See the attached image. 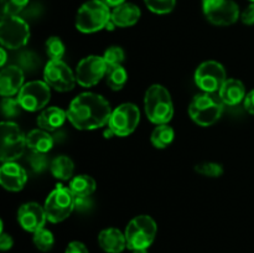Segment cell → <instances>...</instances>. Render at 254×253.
I'll list each match as a JSON object with an SVG mask.
<instances>
[{"instance_id": "cell-45", "label": "cell", "mask_w": 254, "mask_h": 253, "mask_svg": "<svg viewBox=\"0 0 254 253\" xmlns=\"http://www.w3.org/2000/svg\"><path fill=\"white\" fill-rule=\"evenodd\" d=\"M250 1H251V2H254V0H250Z\"/></svg>"}, {"instance_id": "cell-9", "label": "cell", "mask_w": 254, "mask_h": 253, "mask_svg": "<svg viewBox=\"0 0 254 253\" xmlns=\"http://www.w3.org/2000/svg\"><path fill=\"white\" fill-rule=\"evenodd\" d=\"M203 15L216 26H230L241 17L235 0H202Z\"/></svg>"}, {"instance_id": "cell-15", "label": "cell", "mask_w": 254, "mask_h": 253, "mask_svg": "<svg viewBox=\"0 0 254 253\" xmlns=\"http://www.w3.org/2000/svg\"><path fill=\"white\" fill-rule=\"evenodd\" d=\"M17 221L25 231L35 233L44 228L47 221L46 211L44 206L37 202L24 203L17 211Z\"/></svg>"}, {"instance_id": "cell-38", "label": "cell", "mask_w": 254, "mask_h": 253, "mask_svg": "<svg viewBox=\"0 0 254 253\" xmlns=\"http://www.w3.org/2000/svg\"><path fill=\"white\" fill-rule=\"evenodd\" d=\"M12 245H14V241H12L11 236L1 232V235H0V250L7 251L12 247Z\"/></svg>"}, {"instance_id": "cell-40", "label": "cell", "mask_w": 254, "mask_h": 253, "mask_svg": "<svg viewBox=\"0 0 254 253\" xmlns=\"http://www.w3.org/2000/svg\"><path fill=\"white\" fill-rule=\"evenodd\" d=\"M89 207H91L89 197H76V210L83 211L88 210Z\"/></svg>"}, {"instance_id": "cell-19", "label": "cell", "mask_w": 254, "mask_h": 253, "mask_svg": "<svg viewBox=\"0 0 254 253\" xmlns=\"http://www.w3.org/2000/svg\"><path fill=\"white\" fill-rule=\"evenodd\" d=\"M141 11L133 2H123L119 6L113 7L111 20L119 27H129L135 25L140 19Z\"/></svg>"}, {"instance_id": "cell-35", "label": "cell", "mask_w": 254, "mask_h": 253, "mask_svg": "<svg viewBox=\"0 0 254 253\" xmlns=\"http://www.w3.org/2000/svg\"><path fill=\"white\" fill-rule=\"evenodd\" d=\"M20 103L17 98H12V97H4L1 103L2 113L5 117H15L20 111Z\"/></svg>"}, {"instance_id": "cell-34", "label": "cell", "mask_w": 254, "mask_h": 253, "mask_svg": "<svg viewBox=\"0 0 254 253\" xmlns=\"http://www.w3.org/2000/svg\"><path fill=\"white\" fill-rule=\"evenodd\" d=\"M29 161L30 166L31 169L34 170V173L39 174L42 173L47 169L49 166V158H47V154H41V153H32L31 151V155H29Z\"/></svg>"}, {"instance_id": "cell-20", "label": "cell", "mask_w": 254, "mask_h": 253, "mask_svg": "<svg viewBox=\"0 0 254 253\" xmlns=\"http://www.w3.org/2000/svg\"><path fill=\"white\" fill-rule=\"evenodd\" d=\"M246 87L240 79L227 78L218 91V97L223 104L237 106L246 98Z\"/></svg>"}, {"instance_id": "cell-6", "label": "cell", "mask_w": 254, "mask_h": 253, "mask_svg": "<svg viewBox=\"0 0 254 253\" xmlns=\"http://www.w3.org/2000/svg\"><path fill=\"white\" fill-rule=\"evenodd\" d=\"M47 221L52 223H59L69 217L72 211L76 210V196L72 193L69 188L57 185L50 192L45 201Z\"/></svg>"}, {"instance_id": "cell-22", "label": "cell", "mask_w": 254, "mask_h": 253, "mask_svg": "<svg viewBox=\"0 0 254 253\" xmlns=\"http://www.w3.org/2000/svg\"><path fill=\"white\" fill-rule=\"evenodd\" d=\"M26 145L32 153L47 154L54 146V138L50 131L44 129H34L26 135Z\"/></svg>"}, {"instance_id": "cell-42", "label": "cell", "mask_w": 254, "mask_h": 253, "mask_svg": "<svg viewBox=\"0 0 254 253\" xmlns=\"http://www.w3.org/2000/svg\"><path fill=\"white\" fill-rule=\"evenodd\" d=\"M0 52H1V60H0V64H1V66H4L5 62H6V51H5V47L4 46L1 47Z\"/></svg>"}, {"instance_id": "cell-16", "label": "cell", "mask_w": 254, "mask_h": 253, "mask_svg": "<svg viewBox=\"0 0 254 253\" xmlns=\"http://www.w3.org/2000/svg\"><path fill=\"white\" fill-rule=\"evenodd\" d=\"M26 181L27 174L22 166L15 161L2 163V166L0 168V184L5 190L14 192L22 190Z\"/></svg>"}, {"instance_id": "cell-26", "label": "cell", "mask_w": 254, "mask_h": 253, "mask_svg": "<svg viewBox=\"0 0 254 253\" xmlns=\"http://www.w3.org/2000/svg\"><path fill=\"white\" fill-rule=\"evenodd\" d=\"M174 136H175L174 129L169 124H159L151 133L150 140L155 148L165 149L173 143Z\"/></svg>"}, {"instance_id": "cell-24", "label": "cell", "mask_w": 254, "mask_h": 253, "mask_svg": "<svg viewBox=\"0 0 254 253\" xmlns=\"http://www.w3.org/2000/svg\"><path fill=\"white\" fill-rule=\"evenodd\" d=\"M50 170L52 175L60 180H69L73 176L74 164L71 158L66 155H60L52 159L50 163Z\"/></svg>"}, {"instance_id": "cell-5", "label": "cell", "mask_w": 254, "mask_h": 253, "mask_svg": "<svg viewBox=\"0 0 254 253\" xmlns=\"http://www.w3.org/2000/svg\"><path fill=\"white\" fill-rule=\"evenodd\" d=\"M158 226L153 217L148 215H140L134 217L126 228L127 248L139 250L149 248L155 240Z\"/></svg>"}, {"instance_id": "cell-44", "label": "cell", "mask_w": 254, "mask_h": 253, "mask_svg": "<svg viewBox=\"0 0 254 253\" xmlns=\"http://www.w3.org/2000/svg\"><path fill=\"white\" fill-rule=\"evenodd\" d=\"M133 253H148V248H139V250H133Z\"/></svg>"}, {"instance_id": "cell-33", "label": "cell", "mask_w": 254, "mask_h": 253, "mask_svg": "<svg viewBox=\"0 0 254 253\" xmlns=\"http://www.w3.org/2000/svg\"><path fill=\"white\" fill-rule=\"evenodd\" d=\"M124 57H126V54H124L123 49L118 46L109 47V49L106 50V52L103 55L104 61H106V63L108 66L122 64V62L124 61Z\"/></svg>"}, {"instance_id": "cell-1", "label": "cell", "mask_w": 254, "mask_h": 253, "mask_svg": "<svg viewBox=\"0 0 254 253\" xmlns=\"http://www.w3.org/2000/svg\"><path fill=\"white\" fill-rule=\"evenodd\" d=\"M112 109L104 97L92 92L78 94L67 109V119L79 130H92L108 124Z\"/></svg>"}, {"instance_id": "cell-39", "label": "cell", "mask_w": 254, "mask_h": 253, "mask_svg": "<svg viewBox=\"0 0 254 253\" xmlns=\"http://www.w3.org/2000/svg\"><path fill=\"white\" fill-rule=\"evenodd\" d=\"M245 108L248 113L254 116V89L246 96L245 98Z\"/></svg>"}, {"instance_id": "cell-4", "label": "cell", "mask_w": 254, "mask_h": 253, "mask_svg": "<svg viewBox=\"0 0 254 253\" xmlns=\"http://www.w3.org/2000/svg\"><path fill=\"white\" fill-rule=\"evenodd\" d=\"M223 113V102L213 93H201L192 98L189 106V114L196 124L210 126L221 118Z\"/></svg>"}, {"instance_id": "cell-36", "label": "cell", "mask_w": 254, "mask_h": 253, "mask_svg": "<svg viewBox=\"0 0 254 253\" xmlns=\"http://www.w3.org/2000/svg\"><path fill=\"white\" fill-rule=\"evenodd\" d=\"M241 20L246 25H254V2H251L242 12H241Z\"/></svg>"}, {"instance_id": "cell-23", "label": "cell", "mask_w": 254, "mask_h": 253, "mask_svg": "<svg viewBox=\"0 0 254 253\" xmlns=\"http://www.w3.org/2000/svg\"><path fill=\"white\" fill-rule=\"evenodd\" d=\"M69 190L76 197H89L96 191L97 184L89 175H77L69 181Z\"/></svg>"}, {"instance_id": "cell-3", "label": "cell", "mask_w": 254, "mask_h": 253, "mask_svg": "<svg viewBox=\"0 0 254 253\" xmlns=\"http://www.w3.org/2000/svg\"><path fill=\"white\" fill-rule=\"evenodd\" d=\"M112 11L102 0H89L78 9L76 15V27L83 34H92L106 29L111 21Z\"/></svg>"}, {"instance_id": "cell-2", "label": "cell", "mask_w": 254, "mask_h": 253, "mask_svg": "<svg viewBox=\"0 0 254 253\" xmlns=\"http://www.w3.org/2000/svg\"><path fill=\"white\" fill-rule=\"evenodd\" d=\"M145 114L151 123L168 124L174 116V103L168 89L161 84L149 87L144 97Z\"/></svg>"}, {"instance_id": "cell-14", "label": "cell", "mask_w": 254, "mask_h": 253, "mask_svg": "<svg viewBox=\"0 0 254 253\" xmlns=\"http://www.w3.org/2000/svg\"><path fill=\"white\" fill-rule=\"evenodd\" d=\"M108 64L104 61L103 56L84 57L79 61L76 68V81L82 87H93L106 76Z\"/></svg>"}, {"instance_id": "cell-7", "label": "cell", "mask_w": 254, "mask_h": 253, "mask_svg": "<svg viewBox=\"0 0 254 253\" xmlns=\"http://www.w3.org/2000/svg\"><path fill=\"white\" fill-rule=\"evenodd\" d=\"M29 24L19 15H2L0 21V42L4 47L17 50L29 42Z\"/></svg>"}, {"instance_id": "cell-41", "label": "cell", "mask_w": 254, "mask_h": 253, "mask_svg": "<svg viewBox=\"0 0 254 253\" xmlns=\"http://www.w3.org/2000/svg\"><path fill=\"white\" fill-rule=\"evenodd\" d=\"M102 1L108 5L109 7H117L123 4V2H126V0H102Z\"/></svg>"}, {"instance_id": "cell-10", "label": "cell", "mask_w": 254, "mask_h": 253, "mask_svg": "<svg viewBox=\"0 0 254 253\" xmlns=\"http://www.w3.org/2000/svg\"><path fill=\"white\" fill-rule=\"evenodd\" d=\"M140 122V111L133 103H123L112 111L108 128L117 136H127L133 133Z\"/></svg>"}, {"instance_id": "cell-25", "label": "cell", "mask_w": 254, "mask_h": 253, "mask_svg": "<svg viewBox=\"0 0 254 253\" xmlns=\"http://www.w3.org/2000/svg\"><path fill=\"white\" fill-rule=\"evenodd\" d=\"M106 82L108 87L113 91H121L127 83L128 74H127L126 68L122 64H116V66H108L106 72Z\"/></svg>"}, {"instance_id": "cell-18", "label": "cell", "mask_w": 254, "mask_h": 253, "mask_svg": "<svg viewBox=\"0 0 254 253\" xmlns=\"http://www.w3.org/2000/svg\"><path fill=\"white\" fill-rule=\"evenodd\" d=\"M99 247L107 253H121L127 248L126 233L118 228L109 227L101 231L98 235Z\"/></svg>"}, {"instance_id": "cell-11", "label": "cell", "mask_w": 254, "mask_h": 253, "mask_svg": "<svg viewBox=\"0 0 254 253\" xmlns=\"http://www.w3.org/2000/svg\"><path fill=\"white\" fill-rule=\"evenodd\" d=\"M51 98V87L45 81H32L25 83L17 93V101L22 109L37 112L44 109Z\"/></svg>"}, {"instance_id": "cell-43", "label": "cell", "mask_w": 254, "mask_h": 253, "mask_svg": "<svg viewBox=\"0 0 254 253\" xmlns=\"http://www.w3.org/2000/svg\"><path fill=\"white\" fill-rule=\"evenodd\" d=\"M113 135H114V133L109 128L107 129L106 131H104V136H106V138H112V136H113Z\"/></svg>"}, {"instance_id": "cell-27", "label": "cell", "mask_w": 254, "mask_h": 253, "mask_svg": "<svg viewBox=\"0 0 254 253\" xmlns=\"http://www.w3.org/2000/svg\"><path fill=\"white\" fill-rule=\"evenodd\" d=\"M32 241H34V245L36 246L37 250L41 251V252H49L55 245L54 235H52L51 231L46 230L45 227L34 233Z\"/></svg>"}, {"instance_id": "cell-13", "label": "cell", "mask_w": 254, "mask_h": 253, "mask_svg": "<svg viewBox=\"0 0 254 253\" xmlns=\"http://www.w3.org/2000/svg\"><path fill=\"white\" fill-rule=\"evenodd\" d=\"M44 79L51 88L68 92L74 88L76 74L62 60H50L44 68Z\"/></svg>"}, {"instance_id": "cell-12", "label": "cell", "mask_w": 254, "mask_h": 253, "mask_svg": "<svg viewBox=\"0 0 254 253\" xmlns=\"http://www.w3.org/2000/svg\"><path fill=\"white\" fill-rule=\"evenodd\" d=\"M226 79L225 67L217 61L202 62L195 71V83L205 93L218 92Z\"/></svg>"}, {"instance_id": "cell-8", "label": "cell", "mask_w": 254, "mask_h": 253, "mask_svg": "<svg viewBox=\"0 0 254 253\" xmlns=\"http://www.w3.org/2000/svg\"><path fill=\"white\" fill-rule=\"evenodd\" d=\"M1 141H0V159L2 163L15 161L24 154L26 145V135L14 122H1Z\"/></svg>"}, {"instance_id": "cell-21", "label": "cell", "mask_w": 254, "mask_h": 253, "mask_svg": "<svg viewBox=\"0 0 254 253\" xmlns=\"http://www.w3.org/2000/svg\"><path fill=\"white\" fill-rule=\"evenodd\" d=\"M67 119V112L59 107H49L37 117V126L47 131H54L64 126Z\"/></svg>"}, {"instance_id": "cell-31", "label": "cell", "mask_w": 254, "mask_h": 253, "mask_svg": "<svg viewBox=\"0 0 254 253\" xmlns=\"http://www.w3.org/2000/svg\"><path fill=\"white\" fill-rule=\"evenodd\" d=\"M195 171L206 178H220L223 174V166L218 163H201L195 166Z\"/></svg>"}, {"instance_id": "cell-32", "label": "cell", "mask_w": 254, "mask_h": 253, "mask_svg": "<svg viewBox=\"0 0 254 253\" xmlns=\"http://www.w3.org/2000/svg\"><path fill=\"white\" fill-rule=\"evenodd\" d=\"M30 0H1L2 15H19Z\"/></svg>"}, {"instance_id": "cell-30", "label": "cell", "mask_w": 254, "mask_h": 253, "mask_svg": "<svg viewBox=\"0 0 254 253\" xmlns=\"http://www.w3.org/2000/svg\"><path fill=\"white\" fill-rule=\"evenodd\" d=\"M144 2L150 11L159 15L169 14L176 5V0H144Z\"/></svg>"}, {"instance_id": "cell-37", "label": "cell", "mask_w": 254, "mask_h": 253, "mask_svg": "<svg viewBox=\"0 0 254 253\" xmlns=\"http://www.w3.org/2000/svg\"><path fill=\"white\" fill-rule=\"evenodd\" d=\"M64 253H89V252L83 243L78 242V241H73V242H71L68 246H67L66 252Z\"/></svg>"}, {"instance_id": "cell-29", "label": "cell", "mask_w": 254, "mask_h": 253, "mask_svg": "<svg viewBox=\"0 0 254 253\" xmlns=\"http://www.w3.org/2000/svg\"><path fill=\"white\" fill-rule=\"evenodd\" d=\"M40 62L41 61H40L36 54H34L32 51H22L20 52L19 57H17L16 66H19L24 72H30L36 69Z\"/></svg>"}, {"instance_id": "cell-17", "label": "cell", "mask_w": 254, "mask_h": 253, "mask_svg": "<svg viewBox=\"0 0 254 253\" xmlns=\"http://www.w3.org/2000/svg\"><path fill=\"white\" fill-rule=\"evenodd\" d=\"M25 72L16 64L4 67L0 72V94L2 97H12L19 93L24 86Z\"/></svg>"}, {"instance_id": "cell-28", "label": "cell", "mask_w": 254, "mask_h": 253, "mask_svg": "<svg viewBox=\"0 0 254 253\" xmlns=\"http://www.w3.org/2000/svg\"><path fill=\"white\" fill-rule=\"evenodd\" d=\"M45 47H46V54L50 60H62L64 55V45L60 37L51 36L47 39Z\"/></svg>"}]
</instances>
